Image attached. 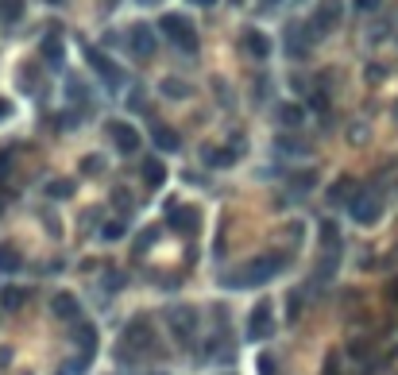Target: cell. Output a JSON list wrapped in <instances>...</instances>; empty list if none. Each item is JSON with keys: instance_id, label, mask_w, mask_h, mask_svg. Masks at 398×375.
I'll list each match as a JSON object with an SVG mask.
<instances>
[{"instance_id": "cell-1", "label": "cell", "mask_w": 398, "mask_h": 375, "mask_svg": "<svg viewBox=\"0 0 398 375\" xmlns=\"http://www.w3.org/2000/svg\"><path fill=\"white\" fill-rule=\"evenodd\" d=\"M151 348H155V333H151V321H147V317H135L132 325L124 329V337H120L117 356H120V360H140V356H147Z\"/></svg>"}, {"instance_id": "cell-2", "label": "cell", "mask_w": 398, "mask_h": 375, "mask_svg": "<svg viewBox=\"0 0 398 375\" xmlns=\"http://www.w3.org/2000/svg\"><path fill=\"white\" fill-rule=\"evenodd\" d=\"M279 271H282V256H259L244 267V275H228L224 283L228 286H263V283H271Z\"/></svg>"}, {"instance_id": "cell-3", "label": "cell", "mask_w": 398, "mask_h": 375, "mask_svg": "<svg viewBox=\"0 0 398 375\" xmlns=\"http://www.w3.org/2000/svg\"><path fill=\"white\" fill-rule=\"evenodd\" d=\"M159 31L175 43L178 50H186V54H193V50H198V31H193L190 20L178 16V12H166V16L159 20Z\"/></svg>"}, {"instance_id": "cell-4", "label": "cell", "mask_w": 398, "mask_h": 375, "mask_svg": "<svg viewBox=\"0 0 398 375\" xmlns=\"http://www.w3.org/2000/svg\"><path fill=\"white\" fill-rule=\"evenodd\" d=\"M166 325H170L175 341L186 348V344L198 337V314H193L190 306H170V309H166Z\"/></svg>"}, {"instance_id": "cell-5", "label": "cell", "mask_w": 398, "mask_h": 375, "mask_svg": "<svg viewBox=\"0 0 398 375\" xmlns=\"http://www.w3.org/2000/svg\"><path fill=\"white\" fill-rule=\"evenodd\" d=\"M271 333H274V306L271 302H256V309L248 317V337L251 341H267Z\"/></svg>"}, {"instance_id": "cell-6", "label": "cell", "mask_w": 398, "mask_h": 375, "mask_svg": "<svg viewBox=\"0 0 398 375\" xmlns=\"http://www.w3.org/2000/svg\"><path fill=\"white\" fill-rule=\"evenodd\" d=\"M340 0H321L314 8V20H309V35H329L332 27L340 24Z\"/></svg>"}, {"instance_id": "cell-7", "label": "cell", "mask_w": 398, "mask_h": 375, "mask_svg": "<svg viewBox=\"0 0 398 375\" xmlns=\"http://www.w3.org/2000/svg\"><path fill=\"white\" fill-rule=\"evenodd\" d=\"M348 209H352V221H356V225H375L379 213H383V201L375 198V193H356V198L348 201Z\"/></svg>"}, {"instance_id": "cell-8", "label": "cell", "mask_w": 398, "mask_h": 375, "mask_svg": "<svg viewBox=\"0 0 398 375\" xmlns=\"http://www.w3.org/2000/svg\"><path fill=\"white\" fill-rule=\"evenodd\" d=\"M89 66L97 70V78L108 85V89H120V85H124V70L108 59V54H101V50H89Z\"/></svg>"}, {"instance_id": "cell-9", "label": "cell", "mask_w": 398, "mask_h": 375, "mask_svg": "<svg viewBox=\"0 0 398 375\" xmlns=\"http://www.w3.org/2000/svg\"><path fill=\"white\" fill-rule=\"evenodd\" d=\"M128 50H132L135 59H151L155 54V31L147 24H132L128 27Z\"/></svg>"}, {"instance_id": "cell-10", "label": "cell", "mask_w": 398, "mask_h": 375, "mask_svg": "<svg viewBox=\"0 0 398 375\" xmlns=\"http://www.w3.org/2000/svg\"><path fill=\"white\" fill-rule=\"evenodd\" d=\"M108 140L117 143L120 155H132V151H140V132H135L132 124H124V120H112V124H108Z\"/></svg>"}, {"instance_id": "cell-11", "label": "cell", "mask_w": 398, "mask_h": 375, "mask_svg": "<svg viewBox=\"0 0 398 375\" xmlns=\"http://www.w3.org/2000/svg\"><path fill=\"white\" fill-rule=\"evenodd\" d=\"M151 140H155V147H159V151H182V135H178L175 128H166V124H155Z\"/></svg>"}, {"instance_id": "cell-12", "label": "cell", "mask_w": 398, "mask_h": 375, "mask_svg": "<svg viewBox=\"0 0 398 375\" xmlns=\"http://www.w3.org/2000/svg\"><path fill=\"white\" fill-rule=\"evenodd\" d=\"M166 221H170V228H178V233H190V228L198 225V213H190L186 205H170Z\"/></svg>"}, {"instance_id": "cell-13", "label": "cell", "mask_w": 398, "mask_h": 375, "mask_svg": "<svg viewBox=\"0 0 398 375\" xmlns=\"http://www.w3.org/2000/svg\"><path fill=\"white\" fill-rule=\"evenodd\" d=\"M244 50H248L251 59H267V54H271V39H267L263 31H248L244 35Z\"/></svg>"}, {"instance_id": "cell-14", "label": "cell", "mask_w": 398, "mask_h": 375, "mask_svg": "<svg viewBox=\"0 0 398 375\" xmlns=\"http://www.w3.org/2000/svg\"><path fill=\"white\" fill-rule=\"evenodd\" d=\"M54 314H59L62 321H82V306H78L74 294H59V298H54Z\"/></svg>"}, {"instance_id": "cell-15", "label": "cell", "mask_w": 398, "mask_h": 375, "mask_svg": "<svg viewBox=\"0 0 398 375\" xmlns=\"http://www.w3.org/2000/svg\"><path fill=\"white\" fill-rule=\"evenodd\" d=\"M143 182H147L151 190H159V186L166 182V167L159 159H143Z\"/></svg>"}, {"instance_id": "cell-16", "label": "cell", "mask_w": 398, "mask_h": 375, "mask_svg": "<svg viewBox=\"0 0 398 375\" xmlns=\"http://www.w3.org/2000/svg\"><path fill=\"white\" fill-rule=\"evenodd\" d=\"M27 298H31L27 286H4V291H0V306H4V309H20Z\"/></svg>"}, {"instance_id": "cell-17", "label": "cell", "mask_w": 398, "mask_h": 375, "mask_svg": "<svg viewBox=\"0 0 398 375\" xmlns=\"http://www.w3.org/2000/svg\"><path fill=\"white\" fill-rule=\"evenodd\" d=\"M74 341H78V348H82V356H93V348H97V333H93L89 325L74 321Z\"/></svg>"}, {"instance_id": "cell-18", "label": "cell", "mask_w": 398, "mask_h": 375, "mask_svg": "<svg viewBox=\"0 0 398 375\" xmlns=\"http://www.w3.org/2000/svg\"><path fill=\"white\" fill-rule=\"evenodd\" d=\"M352 198H356V182H352V178H340V182L329 190V201H332V205H340V201H352Z\"/></svg>"}, {"instance_id": "cell-19", "label": "cell", "mask_w": 398, "mask_h": 375, "mask_svg": "<svg viewBox=\"0 0 398 375\" xmlns=\"http://www.w3.org/2000/svg\"><path fill=\"white\" fill-rule=\"evenodd\" d=\"M20 263H24L20 248L16 244H4V248H0V271H20Z\"/></svg>"}, {"instance_id": "cell-20", "label": "cell", "mask_w": 398, "mask_h": 375, "mask_svg": "<svg viewBox=\"0 0 398 375\" xmlns=\"http://www.w3.org/2000/svg\"><path fill=\"white\" fill-rule=\"evenodd\" d=\"M0 20L4 24H20L24 20V0H0Z\"/></svg>"}, {"instance_id": "cell-21", "label": "cell", "mask_w": 398, "mask_h": 375, "mask_svg": "<svg viewBox=\"0 0 398 375\" xmlns=\"http://www.w3.org/2000/svg\"><path fill=\"white\" fill-rule=\"evenodd\" d=\"M43 59H47L50 66H59V62H62V43H59V35H47V39H43Z\"/></svg>"}, {"instance_id": "cell-22", "label": "cell", "mask_w": 398, "mask_h": 375, "mask_svg": "<svg viewBox=\"0 0 398 375\" xmlns=\"http://www.w3.org/2000/svg\"><path fill=\"white\" fill-rule=\"evenodd\" d=\"M236 159H240V151H236V147H228V151H209V155H205V163H209V167H233Z\"/></svg>"}, {"instance_id": "cell-23", "label": "cell", "mask_w": 398, "mask_h": 375, "mask_svg": "<svg viewBox=\"0 0 398 375\" xmlns=\"http://www.w3.org/2000/svg\"><path fill=\"white\" fill-rule=\"evenodd\" d=\"M279 120H282L286 128H298V124H302V109H298V105H282V109H279Z\"/></svg>"}, {"instance_id": "cell-24", "label": "cell", "mask_w": 398, "mask_h": 375, "mask_svg": "<svg viewBox=\"0 0 398 375\" xmlns=\"http://www.w3.org/2000/svg\"><path fill=\"white\" fill-rule=\"evenodd\" d=\"M163 93H166V97H186V93H190V89H186V82H178V78H170V82H163Z\"/></svg>"}, {"instance_id": "cell-25", "label": "cell", "mask_w": 398, "mask_h": 375, "mask_svg": "<svg viewBox=\"0 0 398 375\" xmlns=\"http://www.w3.org/2000/svg\"><path fill=\"white\" fill-rule=\"evenodd\" d=\"M47 193H50V198H70V193H74V186H70V182H50Z\"/></svg>"}, {"instance_id": "cell-26", "label": "cell", "mask_w": 398, "mask_h": 375, "mask_svg": "<svg viewBox=\"0 0 398 375\" xmlns=\"http://www.w3.org/2000/svg\"><path fill=\"white\" fill-rule=\"evenodd\" d=\"M290 50H294V59H302V54H306V39H302L298 31H290Z\"/></svg>"}, {"instance_id": "cell-27", "label": "cell", "mask_w": 398, "mask_h": 375, "mask_svg": "<svg viewBox=\"0 0 398 375\" xmlns=\"http://www.w3.org/2000/svg\"><path fill=\"white\" fill-rule=\"evenodd\" d=\"M124 236V225H105V240H120Z\"/></svg>"}, {"instance_id": "cell-28", "label": "cell", "mask_w": 398, "mask_h": 375, "mask_svg": "<svg viewBox=\"0 0 398 375\" xmlns=\"http://www.w3.org/2000/svg\"><path fill=\"white\" fill-rule=\"evenodd\" d=\"M383 0H356V12H375Z\"/></svg>"}, {"instance_id": "cell-29", "label": "cell", "mask_w": 398, "mask_h": 375, "mask_svg": "<svg viewBox=\"0 0 398 375\" xmlns=\"http://www.w3.org/2000/svg\"><path fill=\"white\" fill-rule=\"evenodd\" d=\"M155 240V228H147V233L140 236V244H135V251H147V244Z\"/></svg>"}, {"instance_id": "cell-30", "label": "cell", "mask_w": 398, "mask_h": 375, "mask_svg": "<svg viewBox=\"0 0 398 375\" xmlns=\"http://www.w3.org/2000/svg\"><path fill=\"white\" fill-rule=\"evenodd\" d=\"M70 97H74L78 105H82V101H85V89H82V85H78V82H70Z\"/></svg>"}, {"instance_id": "cell-31", "label": "cell", "mask_w": 398, "mask_h": 375, "mask_svg": "<svg viewBox=\"0 0 398 375\" xmlns=\"http://www.w3.org/2000/svg\"><path fill=\"white\" fill-rule=\"evenodd\" d=\"M8 112H12V109H8V101H4V97H0V120H4V117H8Z\"/></svg>"}, {"instance_id": "cell-32", "label": "cell", "mask_w": 398, "mask_h": 375, "mask_svg": "<svg viewBox=\"0 0 398 375\" xmlns=\"http://www.w3.org/2000/svg\"><path fill=\"white\" fill-rule=\"evenodd\" d=\"M325 375H337V360H329V364H325Z\"/></svg>"}, {"instance_id": "cell-33", "label": "cell", "mask_w": 398, "mask_h": 375, "mask_svg": "<svg viewBox=\"0 0 398 375\" xmlns=\"http://www.w3.org/2000/svg\"><path fill=\"white\" fill-rule=\"evenodd\" d=\"M193 4H201V8H209V4H216V0H193Z\"/></svg>"}, {"instance_id": "cell-34", "label": "cell", "mask_w": 398, "mask_h": 375, "mask_svg": "<svg viewBox=\"0 0 398 375\" xmlns=\"http://www.w3.org/2000/svg\"><path fill=\"white\" fill-rule=\"evenodd\" d=\"M50 4H62V0H50Z\"/></svg>"}]
</instances>
